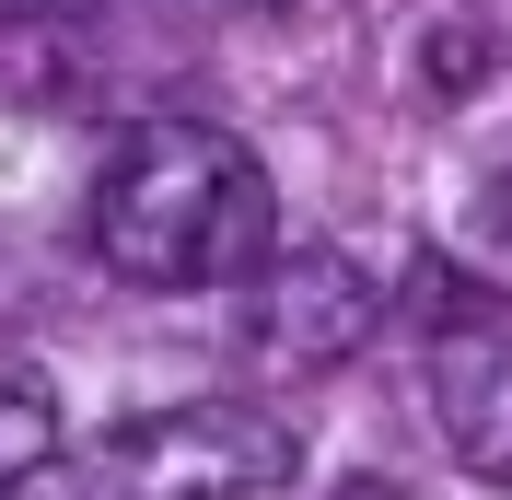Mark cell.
<instances>
[{"instance_id": "5", "label": "cell", "mask_w": 512, "mask_h": 500, "mask_svg": "<svg viewBox=\"0 0 512 500\" xmlns=\"http://www.w3.org/2000/svg\"><path fill=\"white\" fill-rule=\"evenodd\" d=\"M47 454H59V384L35 361H0V500L24 489Z\"/></svg>"}, {"instance_id": "7", "label": "cell", "mask_w": 512, "mask_h": 500, "mask_svg": "<svg viewBox=\"0 0 512 500\" xmlns=\"http://www.w3.org/2000/svg\"><path fill=\"white\" fill-rule=\"evenodd\" d=\"M326 500H396V489H384V477H338Z\"/></svg>"}, {"instance_id": "6", "label": "cell", "mask_w": 512, "mask_h": 500, "mask_svg": "<svg viewBox=\"0 0 512 500\" xmlns=\"http://www.w3.org/2000/svg\"><path fill=\"white\" fill-rule=\"evenodd\" d=\"M59 12H94V0H0V24H59Z\"/></svg>"}, {"instance_id": "1", "label": "cell", "mask_w": 512, "mask_h": 500, "mask_svg": "<svg viewBox=\"0 0 512 500\" xmlns=\"http://www.w3.org/2000/svg\"><path fill=\"white\" fill-rule=\"evenodd\" d=\"M280 245L268 163L210 117H152L128 128L94 175V256L128 291H222L256 280Z\"/></svg>"}, {"instance_id": "4", "label": "cell", "mask_w": 512, "mask_h": 500, "mask_svg": "<svg viewBox=\"0 0 512 500\" xmlns=\"http://www.w3.org/2000/svg\"><path fill=\"white\" fill-rule=\"evenodd\" d=\"M431 419H443L466 477L512 489V303L443 326V349H431Z\"/></svg>"}, {"instance_id": "8", "label": "cell", "mask_w": 512, "mask_h": 500, "mask_svg": "<svg viewBox=\"0 0 512 500\" xmlns=\"http://www.w3.org/2000/svg\"><path fill=\"white\" fill-rule=\"evenodd\" d=\"M489 221H501V245H512V175H501V198H489Z\"/></svg>"}, {"instance_id": "3", "label": "cell", "mask_w": 512, "mask_h": 500, "mask_svg": "<svg viewBox=\"0 0 512 500\" xmlns=\"http://www.w3.org/2000/svg\"><path fill=\"white\" fill-rule=\"evenodd\" d=\"M256 314H245V338L268 373H338L361 338H373V314H384V280L361 268L350 245H303V256H268L256 268Z\"/></svg>"}, {"instance_id": "9", "label": "cell", "mask_w": 512, "mask_h": 500, "mask_svg": "<svg viewBox=\"0 0 512 500\" xmlns=\"http://www.w3.org/2000/svg\"><path fill=\"white\" fill-rule=\"evenodd\" d=\"M233 12H303V0H233Z\"/></svg>"}, {"instance_id": "2", "label": "cell", "mask_w": 512, "mask_h": 500, "mask_svg": "<svg viewBox=\"0 0 512 500\" xmlns=\"http://www.w3.org/2000/svg\"><path fill=\"white\" fill-rule=\"evenodd\" d=\"M303 466L280 407L245 396H198V407H152V419H117L82 466V500H268Z\"/></svg>"}]
</instances>
